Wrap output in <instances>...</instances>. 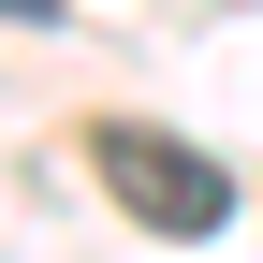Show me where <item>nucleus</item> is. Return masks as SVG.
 Returning <instances> with one entry per match:
<instances>
[{"label": "nucleus", "instance_id": "2", "mask_svg": "<svg viewBox=\"0 0 263 263\" xmlns=\"http://www.w3.org/2000/svg\"><path fill=\"white\" fill-rule=\"evenodd\" d=\"M0 15H44V0H0Z\"/></svg>", "mask_w": 263, "mask_h": 263}, {"label": "nucleus", "instance_id": "1", "mask_svg": "<svg viewBox=\"0 0 263 263\" xmlns=\"http://www.w3.org/2000/svg\"><path fill=\"white\" fill-rule=\"evenodd\" d=\"M103 190L146 219V234H176V249H205L219 219H234V176H219L205 146H176V132H146V117L103 132Z\"/></svg>", "mask_w": 263, "mask_h": 263}]
</instances>
